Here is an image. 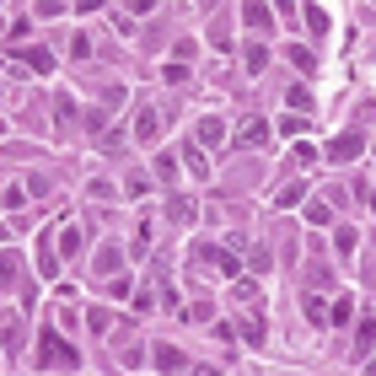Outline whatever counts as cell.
Instances as JSON below:
<instances>
[{
  "label": "cell",
  "mask_w": 376,
  "mask_h": 376,
  "mask_svg": "<svg viewBox=\"0 0 376 376\" xmlns=\"http://www.w3.org/2000/svg\"><path fill=\"white\" fill-rule=\"evenodd\" d=\"M38 365H81V360H75V350L54 333V328H43V333H38Z\"/></svg>",
  "instance_id": "6da1fadb"
},
{
  "label": "cell",
  "mask_w": 376,
  "mask_h": 376,
  "mask_svg": "<svg viewBox=\"0 0 376 376\" xmlns=\"http://www.w3.org/2000/svg\"><path fill=\"white\" fill-rule=\"evenodd\" d=\"M231 146H242V151L269 146V124L258 119V113H253V119H242V124H237V134H231Z\"/></svg>",
  "instance_id": "7a4b0ae2"
},
{
  "label": "cell",
  "mask_w": 376,
  "mask_h": 376,
  "mask_svg": "<svg viewBox=\"0 0 376 376\" xmlns=\"http://www.w3.org/2000/svg\"><path fill=\"white\" fill-rule=\"evenodd\" d=\"M323 156L328 161H355V156H365V134H339V140H328V146H323Z\"/></svg>",
  "instance_id": "3957f363"
},
{
  "label": "cell",
  "mask_w": 376,
  "mask_h": 376,
  "mask_svg": "<svg viewBox=\"0 0 376 376\" xmlns=\"http://www.w3.org/2000/svg\"><path fill=\"white\" fill-rule=\"evenodd\" d=\"M237 333H242L253 350H264V339H269V328H264V317H258V312H253V317H242V323H237Z\"/></svg>",
  "instance_id": "277c9868"
},
{
  "label": "cell",
  "mask_w": 376,
  "mask_h": 376,
  "mask_svg": "<svg viewBox=\"0 0 376 376\" xmlns=\"http://www.w3.org/2000/svg\"><path fill=\"white\" fill-rule=\"evenodd\" d=\"M194 215H199L194 199H183V194H172V199H167V220H178V226H194Z\"/></svg>",
  "instance_id": "5b68a950"
},
{
  "label": "cell",
  "mask_w": 376,
  "mask_h": 376,
  "mask_svg": "<svg viewBox=\"0 0 376 376\" xmlns=\"http://www.w3.org/2000/svg\"><path fill=\"white\" fill-rule=\"evenodd\" d=\"M11 54H16V49H11ZM16 60H22L27 70H38V75H49V70H54V54H49V49H22Z\"/></svg>",
  "instance_id": "8992f818"
},
{
  "label": "cell",
  "mask_w": 376,
  "mask_h": 376,
  "mask_svg": "<svg viewBox=\"0 0 376 376\" xmlns=\"http://www.w3.org/2000/svg\"><path fill=\"white\" fill-rule=\"evenodd\" d=\"M54 119H60V124H75V119H81V102H75L70 92H54Z\"/></svg>",
  "instance_id": "52a82bcc"
},
{
  "label": "cell",
  "mask_w": 376,
  "mask_h": 376,
  "mask_svg": "<svg viewBox=\"0 0 376 376\" xmlns=\"http://www.w3.org/2000/svg\"><path fill=\"white\" fill-rule=\"evenodd\" d=\"M119 264H124V253H119V247H108V242H102V247H97V258H92V274H113Z\"/></svg>",
  "instance_id": "ba28073f"
},
{
  "label": "cell",
  "mask_w": 376,
  "mask_h": 376,
  "mask_svg": "<svg viewBox=\"0 0 376 376\" xmlns=\"http://www.w3.org/2000/svg\"><path fill=\"white\" fill-rule=\"evenodd\" d=\"M242 22L253 27V33H269V27H274V11H269V6H242Z\"/></svg>",
  "instance_id": "9c48e42d"
},
{
  "label": "cell",
  "mask_w": 376,
  "mask_h": 376,
  "mask_svg": "<svg viewBox=\"0 0 376 376\" xmlns=\"http://www.w3.org/2000/svg\"><path fill=\"white\" fill-rule=\"evenodd\" d=\"M285 102H291V113H301V119H306V113H317V97L306 92V86H291V92H285Z\"/></svg>",
  "instance_id": "30bf717a"
},
{
  "label": "cell",
  "mask_w": 376,
  "mask_h": 376,
  "mask_svg": "<svg viewBox=\"0 0 376 376\" xmlns=\"http://www.w3.org/2000/svg\"><path fill=\"white\" fill-rule=\"evenodd\" d=\"M285 60H291L301 75H317V54H312V49H301V43H291V49H285Z\"/></svg>",
  "instance_id": "8fae6325"
},
{
  "label": "cell",
  "mask_w": 376,
  "mask_h": 376,
  "mask_svg": "<svg viewBox=\"0 0 376 376\" xmlns=\"http://www.w3.org/2000/svg\"><path fill=\"white\" fill-rule=\"evenodd\" d=\"M226 140V119H199V146H220Z\"/></svg>",
  "instance_id": "7c38bea8"
},
{
  "label": "cell",
  "mask_w": 376,
  "mask_h": 376,
  "mask_svg": "<svg viewBox=\"0 0 376 376\" xmlns=\"http://www.w3.org/2000/svg\"><path fill=\"white\" fill-rule=\"evenodd\" d=\"M306 226H333V205L328 199H306Z\"/></svg>",
  "instance_id": "4fadbf2b"
},
{
  "label": "cell",
  "mask_w": 376,
  "mask_h": 376,
  "mask_svg": "<svg viewBox=\"0 0 376 376\" xmlns=\"http://www.w3.org/2000/svg\"><path fill=\"white\" fill-rule=\"evenodd\" d=\"M355 247H360V237H355L350 226H333V253H339V258H355Z\"/></svg>",
  "instance_id": "5bb4252c"
},
{
  "label": "cell",
  "mask_w": 376,
  "mask_h": 376,
  "mask_svg": "<svg viewBox=\"0 0 376 376\" xmlns=\"http://www.w3.org/2000/svg\"><path fill=\"white\" fill-rule=\"evenodd\" d=\"M242 65H247V75H264V70H269V49H264V43H247Z\"/></svg>",
  "instance_id": "9a60e30c"
},
{
  "label": "cell",
  "mask_w": 376,
  "mask_h": 376,
  "mask_svg": "<svg viewBox=\"0 0 376 376\" xmlns=\"http://www.w3.org/2000/svg\"><path fill=\"white\" fill-rule=\"evenodd\" d=\"M301 312H306V323H312V328H328V306H323V296H306V301H301Z\"/></svg>",
  "instance_id": "2e32d148"
},
{
  "label": "cell",
  "mask_w": 376,
  "mask_h": 376,
  "mask_svg": "<svg viewBox=\"0 0 376 376\" xmlns=\"http://www.w3.org/2000/svg\"><path fill=\"white\" fill-rule=\"evenodd\" d=\"M183 350H172V344H156V371H183Z\"/></svg>",
  "instance_id": "e0dca14e"
},
{
  "label": "cell",
  "mask_w": 376,
  "mask_h": 376,
  "mask_svg": "<svg viewBox=\"0 0 376 376\" xmlns=\"http://www.w3.org/2000/svg\"><path fill=\"white\" fill-rule=\"evenodd\" d=\"M301 22H306V27H312V33H317V38H323V33H328V27H333V22H328V11H323V6H301Z\"/></svg>",
  "instance_id": "ac0fdd59"
},
{
  "label": "cell",
  "mask_w": 376,
  "mask_h": 376,
  "mask_svg": "<svg viewBox=\"0 0 376 376\" xmlns=\"http://www.w3.org/2000/svg\"><path fill=\"white\" fill-rule=\"evenodd\" d=\"M355 360H371V317H360L355 328Z\"/></svg>",
  "instance_id": "d6986e66"
},
{
  "label": "cell",
  "mask_w": 376,
  "mask_h": 376,
  "mask_svg": "<svg viewBox=\"0 0 376 376\" xmlns=\"http://www.w3.org/2000/svg\"><path fill=\"white\" fill-rule=\"evenodd\" d=\"M156 124H161V119H156V113L146 108L140 119H134V140H146V146H151V140H156Z\"/></svg>",
  "instance_id": "ffe728a7"
},
{
  "label": "cell",
  "mask_w": 376,
  "mask_h": 376,
  "mask_svg": "<svg viewBox=\"0 0 376 376\" xmlns=\"http://www.w3.org/2000/svg\"><path fill=\"white\" fill-rule=\"evenodd\" d=\"M269 264H274L269 247H247V274H269Z\"/></svg>",
  "instance_id": "44dd1931"
},
{
  "label": "cell",
  "mask_w": 376,
  "mask_h": 376,
  "mask_svg": "<svg viewBox=\"0 0 376 376\" xmlns=\"http://www.w3.org/2000/svg\"><path fill=\"white\" fill-rule=\"evenodd\" d=\"M183 161H188L194 178H210V161H205V151H199V146H183Z\"/></svg>",
  "instance_id": "7402d4cb"
},
{
  "label": "cell",
  "mask_w": 376,
  "mask_h": 376,
  "mask_svg": "<svg viewBox=\"0 0 376 376\" xmlns=\"http://www.w3.org/2000/svg\"><path fill=\"white\" fill-rule=\"evenodd\" d=\"M231 296H237L242 306H253L258 301V279H231Z\"/></svg>",
  "instance_id": "603a6c76"
},
{
  "label": "cell",
  "mask_w": 376,
  "mask_h": 376,
  "mask_svg": "<svg viewBox=\"0 0 376 376\" xmlns=\"http://www.w3.org/2000/svg\"><path fill=\"white\" fill-rule=\"evenodd\" d=\"M301 199H306V188H301V183H291V188H279V194H274V205L279 210H296Z\"/></svg>",
  "instance_id": "cb8c5ba5"
},
{
  "label": "cell",
  "mask_w": 376,
  "mask_h": 376,
  "mask_svg": "<svg viewBox=\"0 0 376 376\" xmlns=\"http://www.w3.org/2000/svg\"><path fill=\"white\" fill-rule=\"evenodd\" d=\"M350 317H355V301H350V296H339V301L328 306V328H333V323H350Z\"/></svg>",
  "instance_id": "d4e9b609"
},
{
  "label": "cell",
  "mask_w": 376,
  "mask_h": 376,
  "mask_svg": "<svg viewBox=\"0 0 376 376\" xmlns=\"http://www.w3.org/2000/svg\"><path fill=\"white\" fill-rule=\"evenodd\" d=\"M161 306H167L172 317H183V301H178V285H172V274L161 279Z\"/></svg>",
  "instance_id": "484cf974"
},
{
  "label": "cell",
  "mask_w": 376,
  "mask_h": 376,
  "mask_svg": "<svg viewBox=\"0 0 376 376\" xmlns=\"http://www.w3.org/2000/svg\"><path fill=\"white\" fill-rule=\"evenodd\" d=\"M151 167H156V178H161V183H178V156H156Z\"/></svg>",
  "instance_id": "4316f807"
},
{
  "label": "cell",
  "mask_w": 376,
  "mask_h": 376,
  "mask_svg": "<svg viewBox=\"0 0 376 376\" xmlns=\"http://www.w3.org/2000/svg\"><path fill=\"white\" fill-rule=\"evenodd\" d=\"M215 269H220V274H242V258L226 247V253H215Z\"/></svg>",
  "instance_id": "83f0119b"
},
{
  "label": "cell",
  "mask_w": 376,
  "mask_h": 376,
  "mask_svg": "<svg viewBox=\"0 0 376 376\" xmlns=\"http://www.w3.org/2000/svg\"><path fill=\"white\" fill-rule=\"evenodd\" d=\"M70 60H92V38H86V33L70 38Z\"/></svg>",
  "instance_id": "f1b7e54d"
},
{
  "label": "cell",
  "mask_w": 376,
  "mask_h": 376,
  "mask_svg": "<svg viewBox=\"0 0 376 376\" xmlns=\"http://www.w3.org/2000/svg\"><path fill=\"white\" fill-rule=\"evenodd\" d=\"M312 285H317V291H333V269H328V264H312Z\"/></svg>",
  "instance_id": "f546056e"
},
{
  "label": "cell",
  "mask_w": 376,
  "mask_h": 376,
  "mask_svg": "<svg viewBox=\"0 0 376 376\" xmlns=\"http://www.w3.org/2000/svg\"><path fill=\"white\" fill-rule=\"evenodd\" d=\"M161 81H167V86H183V81H188V65H178V60H172L167 70H161Z\"/></svg>",
  "instance_id": "4dcf8cb0"
},
{
  "label": "cell",
  "mask_w": 376,
  "mask_h": 376,
  "mask_svg": "<svg viewBox=\"0 0 376 376\" xmlns=\"http://www.w3.org/2000/svg\"><path fill=\"white\" fill-rule=\"evenodd\" d=\"M146 247H151V226L140 220V226H134V258H146Z\"/></svg>",
  "instance_id": "1f68e13d"
},
{
  "label": "cell",
  "mask_w": 376,
  "mask_h": 376,
  "mask_svg": "<svg viewBox=\"0 0 376 376\" xmlns=\"http://www.w3.org/2000/svg\"><path fill=\"white\" fill-rule=\"evenodd\" d=\"M38 269H43V274H60V264H54V247H49V242L38 247Z\"/></svg>",
  "instance_id": "d6a6232c"
},
{
  "label": "cell",
  "mask_w": 376,
  "mask_h": 376,
  "mask_svg": "<svg viewBox=\"0 0 376 376\" xmlns=\"http://www.w3.org/2000/svg\"><path fill=\"white\" fill-rule=\"evenodd\" d=\"M129 301H134V312H140V317H151V306H156V296H151V291H134Z\"/></svg>",
  "instance_id": "836d02e7"
},
{
  "label": "cell",
  "mask_w": 376,
  "mask_h": 376,
  "mask_svg": "<svg viewBox=\"0 0 376 376\" xmlns=\"http://www.w3.org/2000/svg\"><path fill=\"white\" fill-rule=\"evenodd\" d=\"M296 161H301V167H312V161H317V146H312V140H296Z\"/></svg>",
  "instance_id": "e575fe53"
},
{
  "label": "cell",
  "mask_w": 376,
  "mask_h": 376,
  "mask_svg": "<svg viewBox=\"0 0 376 376\" xmlns=\"http://www.w3.org/2000/svg\"><path fill=\"white\" fill-rule=\"evenodd\" d=\"M188 258H194V264H215V247H210V242H194V247H188Z\"/></svg>",
  "instance_id": "d590c367"
},
{
  "label": "cell",
  "mask_w": 376,
  "mask_h": 376,
  "mask_svg": "<svg viewBox=\"0 0 376 376\" xmlns=\"http://www.w3.org/2000/svg\"><path fill=\"white\" fill-rule=\"evenodd\" d=\"M108 296H134V285H129V274H113V279H108Z\"/></svg>",
  "instance_id": "8d00e7d4"
},
{
  "label": "cell",
  "mask_w": 376,
  "mask_h": 376,
  "mask_svg": "<svg viewBox=\"0 0 376 376\" xmlns=\"http://www.w3.org/2000/svg\"><path fill=\"white\" fill-rule=\"evenodd\" d=\"M124 199H146V178H140V172H134V178L124 183Z\"/></svg>",
  "instance_id": "74e56055"
},
{
  "label": "cell",
  "mask_w": 376,
  "mask_h": 376,
  "mask_svg": "<svg viewBox=\"0 0 376 376\" xmlns=\"http://www.w3.org/2000/svg\"><path fill=\"white\" fill-rule=\"evenodd\" d=\"M75 247H81V231H60V253H65V258H70V253H75Z\"/></svg>",
  "instance_id": "f35d334b"
},
{
  "label": "cell",
  "mask_w": 376,
  "mask_h": 376,
  "mask_svg": "<svg viewBox=\"0 0 376 376\" xmlns=\"http://www.w3.org/2000/svg\"><path fill=\"white\" fill-rule=\"evenodd\" d=\"M279 129H285V134H296V140H301V134H306V119H301V113H291V119L279 124Z\"/></svg>",
  "instance_id": "ab89813d"
},
{
  "label": "cell",
  "mask_w": 376,
  "mask_h": 376,
  "mask_svg": "<svg viewBox=\"0 0 376 376\" xmlns=\"http://www.w3.org/2000/svg\"><path fill=\"white\" fill-rule=\"evenodd\" d=\"M27 33H33V22H27V16H16V22H11V49H16V43H22Z\"/></svg>",
  "instance_id": "60d3db41"
},
{
  "label": "cell",
  "mask_w": 376,
  "mask_h": 376,
  "mask_svg": "<svg viewBox=\"0 0 376 376\" xmlns=\"http://www.w3.org/2000/svg\"><path fill=\"white\" fill-rule=\"evenodd\" d=\"M86 323H92V333H102V328H108V312H102V306H92V312H86Z\"/></svg>",
  "instance_id": "b9f144b4"
}]
</instances>
